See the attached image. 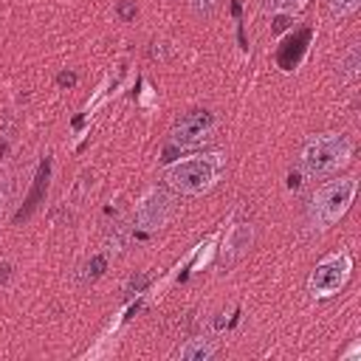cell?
I'll use <instances>...</instances> for the list:
<instances>
[{
    "label": "cell",
    "mask_w": 361,
    "mask_h": 361,
    "mask_svg": "<svg viewBox=\"0 0 361 361\" xmlns=\"http://www.w3.org/2000/svg\"><path fill=\"white\" fill-rule=\"evenodd\" d=\"M175 212V200L169 192L152 186L141 195V200L135 203V226L141 231H155L161 226H166V220L172 217Z\"/></svg>",
    "instance_id": "8992f818"
},
{
    "label": "cell",
    "mask_w": 361,
    "mask_h": 361,
    "mask_svg": "<svg viewBox=\"0 0 361 361\" xmlns=\"http://www.w3.org/2000/svg\"><path fill=\"white\" fill-rule=\"evenodd\" d=\"M214 130H217V118L212 110H186L183 116H178L169 135L180 147H197L206 138H212Z\"/></svg>",
    "instance_id": "5b68a950"
},
{
    "label": "cell",
    "mask_w": 361,
    "mask_h": 361,
    "mask_svg": "<svg viewBox=\"0 0 361 361\" xmlns=\"http://www.w3.org/2000/svg\"><path fill=\"white\" fill-rule=\"evenodd\" d=\"M214 353H217V341L209 338V336L189 338V341L180 347V358H183V361H209Z\"/></svg>",
    "instance_id": "ba28073f"
},
{
    "label": "cell",
    "mask_w": 361,
    "mask_h": 361,
    "mask_svg": "<svg viewBox=\"0 0 361 361\" xmlns=\"http://www.w3.org/2000/svg\"><path fill=\"white\" fill-rule=\"evenodd\" d=\"M355 189H358V178H353V175L322 183L316 189L313 200H310V223H313V228H330L333 223H338L347 214V209L353 206Z\"/></svg>",
    "instance_id": "3957f363"
},
{
    "label": "cell",
    "mask_w": 361,
    "mask_h": 361,
    "mask_svg": "<svg viewBox=\"0 0 361 361\" xmlns=\"http://www.w3.org/2000/svg\"><path fill=\"white\" fill-rule=\"evenodd\" d=\"M8 274H11V265L8 262H0V285L8 279Z\"/></svg>",
    "instance_id": "5bb4252c"
},
{
    "label": "cell",
    "mask_w": 361,
    "mask_h": 361,
    "mask_svg": "<svg viewBox=\"0 0 361 361\" xmlns=\"http://www.w3.org/2000/svg\"><path fill=\"white\" fill-rule=\"evenodd\" d=\"M118 14H121L124 20H130V17H133V6H130V3H124V6H118Z\"/></svg>",
    "instance_id": "9a60e30c"
},
{
    "label": "cell",
    "mask_w": 361,
    "mask_h": 361,
    "mask_svg": "<svg viewBox=\"0 0 361 361\" xmlns=\"http://www.w3.org/2000/svg\"><path fill=\"white\" fill-rule=\"evenodd\" d=\"M217 3L220 0H189V8L195 17H212L217 11Z\"/></svg>",
    "instance_id": "7c38bea8"
},
{
    "label": "cell",
    "mask_w": 361,
    "mask_h": 361,
    "mask_svg": "<svg viewBox=\"0 0 361 361\" xmlns=\"http://www.w3.org/2000/svg\"><path fill=\"white\" fill-rule=\"evenodd\" d=\"M338 68H341L344 79H353V76L358 73V68H361V56H358V45H355V42H353L350 51L341 56V65H338Z\"/></svg>",
    "instance_id": "9c48e42d"
},
{
    "label": "cell",
    "mask_w": 361,
    "mask_h": 361,
    "mask_svg": "<svg viewBox=\"0 0 361 361\" xmlns=\"http://www.w3.org/2000/svg\"><path fill=\"white\" fill-rule=\"evenodd\" d=\"M274 11H299L307 0H268Z\"/></svg>",
    "instance_id": "4fadbf2b"
},
{
    "label": "cell",
    "mask_w": 361,
    "mask_h": 361,
    "mask_svg": "<svg viewBox=\"0 0 361 361\" xmlns=\"http://www.w3.org/2000/svg\"><path fill=\"white\" fill-rule=\"evenodd\" d=\"M350 274H353V259H350V254H347V251L330 254V257H324V259L310 271L307 290H310V296H316V299L336 296V293L347 285Z\"/></svg>",
    "instance_id": "277c9868"
},
{
    "label": "cell",
    "mask_w": 361,
    "mask_h": 361,
    "mask_svg": "<svg viewBox=\"0 0 361 361\" xmlns=\"http://www.w3.org/2000/svg\"><path fill=\"white\" fill-rule=\"evenodd\" d=\"M327 3H330V14H333V17H338V20H344V17L355 14V11H358V6H361V0H327Z\"/></svg>",
    "instance_id": "30bf717a"
},
{
    "label": "cell",
    "mask_w": 361,
    "mask_h": 361,
    "mask_svg": "<svg viewBox=\"0 0 361 361\" xmlns=\"http://www.w3.org/2000/svg\"><path fill=\"white\" fill-rule=\"evenodd\" d=\"M73 82H76L73 73H62V76H59V85H73Z\"/></svg>",
    "instance_id": "2e32d148"
},
{
    "label": "cell",
    "mask_w": 361,
    "mask_h": 361,
    "mask_svg": "<svg viewBox=\"0 0 361 361\" xmlns=\"http://www.w3.org/2000/svg\"><path fill=\"white\" fill-rule=\"evenodd\" d=\"M220 169H223V155H195L166 166L164 180L180 195H203L217 183Z\"/></svg>",
    "instance_id": "7a4b0ae2"
},
{
    "label": "cell",
    "mask_w": 361,
    "mask_h": 361,
    "mask_svg": "<svg viewBox=\"0 0 361 361\" xmlns=\"http://www.w3.org/2000/svg\"><path fill=\"white\" fill-rule=\"evenodd\" d=\"M11 189H14V175H11V169H0V212L8 206V200H11Z\"/></svg>",
    "instance_id": "8fae6325"
},
{
    "label": "cell",
    "mask_w": 361,
    "mask_h": 361,
    "mask_svg": "<svg viewBox=\"0 0 361 361\" xmlns=\"http://www.w3.org/2000/svg\"><path fill=\"white\" fill-rule=\"evenodd\" d=\"M251 240H254V226L248 220H237L226 240H223V248H220V262L223 265H234L248 248H251Z\"/></svg>",
    "instance_id": "52a82bcc"
},
{
    "label": "cell",
    "mask_w": 361,
    "mask_h": 361,
    "mask_svg": "<svg viewBox=\"0 0 361 361\" xmlns=\"http://www.w3.org/2000/svg\"><path fill=\"white\" fill-rule=\"evenodd\" d=\"M353 158V141L344 133H322L305 141L299 164L307 178H324L347 166Z\"/></svg>",
    "instance_id": "6da1fadb"
}]
</instances>
